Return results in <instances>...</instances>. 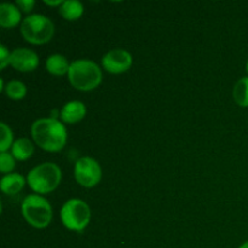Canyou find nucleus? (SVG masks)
Masks as SVG:
<instances>
[{
    "label": "nucleus",
    "instance_id": "1",
    "mask_svg": "<svg viewBox=\"0 0 248 248\" xmlns=\"http://www.w3.org/2000/svg\"><path fill=\"white\" fill-rule=\"evenodd\" d=\"M31 133L34 143L45 152H61L67 144V128L58 119H38L31 125Z\"/></svg>",
    "mask_w": 248,
    "mask_h": 248
},
{
    "label": "nucleus",
    "instance_id": "2",
    "mask_svg": "<svg viewBox=\"0 0 248 248\" xmlns=\"http://www.w3.org/2000/svg\"><path fill=\"white\" fill-rule=\"evenodd\" d=\"M68 80L74 89L82 92H89L101 85L103 74L96 62L82 58L70 63Z\"/></svg>",
    "mask_w": 248,
    "mask_h": 248
},
{
    "label": "nucleus",
    "instance_id": "3",
    "mask_svg": "<svg viewBox=\"0 0 248 248\" xmlns=\"http://www.w3.org/2000/svg\"><path fill=\"white\" fill-rule=\"evenodd\" d=\"M62 171L55 162H44L33 167L27 174V184L38 195H46L58 188Z\"/></svg>",
    "mask_w": 248,
    "mask_h": 248
},
{
    "label": "nucleus",
    "instance_id": "4",
    "mask_svg": "<svg viewBox=\"0 0 248 248\" xmlns=\"http://www.w3.org/2000/svg\"><path fill=\"white\" fill-rule=\"evenodd\" d=\"M21 208L24 220L35 229H45L52 222V207L43 195H27L22 201Z\"/></svg>",
    "mask_w": 248,
    "mask_h": 248
},
{
    "label": "nucleus",
    "instance_id": "5",
    "mask_svg": "<svg viewBox=\"0 0 248 248\" xmlns=\"http://www.w3.org/2000/svg\"><path fill=\"white\" fill-rule=\"evenodd\" d=\"M21 34L31 45H44L55 35V24L44 15H28L21 23Z\"/></svg>",
    "mask_w": 248,
    "mask_h": 248
},
{
    "label": "nucleus",
    "instance_id": "6",
    "mask_svg": "<svg viewBox=\"0 0 248 248\" xmlns=\"http://www.w3.org/2000/svg\"><path fill=\"white\" fill-rule=\"evenodd\" d=\"M61 220L67 229L82 232L91 220L90 206L81 199H70L61 208Z\"/></svg>",
    "mask_w": 248,
    "mask_h": 248
},
{
    "label": "nucleus",
    "instance_id": "7",
    "mask_svg": "<svg viewBox=\"0 0 248 248\" xmlns=\"http://www.w3.org/2000/svg\"><path fill=\"white\" fill-rule=\"evenodd\" d=\"M74 178L79 186L87 189L93 188L102 179L101 165L93 157H80L75 162Z\"/></svg>",
    "mask_w": 248,
    "mask_h": 248
},
{
    "label": "nucleus",
    "instance_id": "8",
    "mask_svg": "<svg viewBox=\"0 0 248 248\" xmlns=\"http://www.w3.org/2000/svg\"><path fill=\"white\" fill-rule=\"evenodd\" d=\"M133 58L128 51L114 48L102 57V67L110 74H123L132 67Z\"/></svg>",
    "mask_w": 248,
    "mask_h": 248
},
{
    "label": "nucleus",
    "instance_id": "9",
    "mask_svg": "<svg viewBox=\"0 0 248 248\" xmlns=\"http://www.w3.org/2000/svg\"><path fill=\"white\" fill-rule=\"evenodd\" d=\"M10 65L21 73L34 72L39 65V56L33 50L26 47L15 48L11 51Z\"/></svg>",
    "mask_w": 248,
    "mask_h": 248
},
{
    "label": "nucleus",
    "instance_id": "10",
    "mask_svg": "<svg viewBox=\"0 0 248 248\" xmlns=\"http://www.w3.org/2000/svg\"><path fill=\"white\" fill-rule=\"evenodd\" d=\"M87 109L82 102L70 101L63 106L61 109L60 116L62 123L64 124H77L81 121L86 116Z\"/></svg>",
    "mask_w": 248,
    "mask_h": 248
},
{
    "label": "nucleus",
    "instance_id": "11",
    "mask_svg": "<svg viewBox=\"0 0 248 248\" xmlns=\"http://www.w3.org/2000/svg\"><path fill=\"white\" fill-rule=\"evenodd\" d=\"M22 12L16 4L2 2L0 5V26L5 29L15 28L22 23Z\"/></svg>",
    "mask_w": 248,
    "mask_h": 248
},
{
    "label": "nucleus",
    "instance_id": "12",
    "mask_svg": "<svg viewBox=\"0 0 248 248\" xmlns=\"http://www.w3.org/2000/svg\"><path fill=\"white\" fill-rule=\"evenodd\" d=\"M27 184V178L19 173L5 174L0 181L1 191L6 195H16Z\"/></svg>",
    "mask_w": 248,
    "mask_h": 248
},
{
    "label": "nucleus",
    "instance_id": "13",
    "mask_svg": "<svg viewBox=\"0 0 248 248\" xmlns=\"http://www.w3.org/2000/svg\"><path fill=\"white\" fill-rule=\"evenodd\" d=\"M45 68L51 75L55 77H63L68 74L70 68V63L68 62L67 57L60 53H53L48 56L45 62Z\"/></svg>",
    "mask_w": 248,
    "mask_h": 248
},
{
    "label": "nucleus",
    "instance_id": "14",
    "mask_svg": "<svg viewBox=\"0 0 248 248\" xmlns=\"http://www.w3.org/2000/svg\"><path fill=\"white\" fill-rule=\"evenodd\" d=\"M34 153V144L29 138L22 137L15 140L11 148V154L17 161H26L31 159Z\"/></svg>",
    "mask_w": 248,
    "mask_h": 248
},
{
    "label": "nucleus",
    "instance_id": "15",
    "mask_svg": "<svg viewBox=\"0 0 248 248\" xmlns=\"http://www.w3.org/2000/svg\"><path fill=\"white\" fill-rule=\"evenodd\" d=\"M61 16L67 21H78L84 15V5L77 0H67L58 7Z\"/></svg>",
    "mask_w": 248,
    "mask_h": 248
},
{
    "label": "nucleus",
    "instance_id": "16",
    "mask_svg": "<svg viewBox=\"0 0 248 248\" xmlns=\"http://www.w3.org/2000/svg\"><path fill=\"white\" fill-rule=\"evenodd\" d=\"M232 97L237 106L242 108H248V77L241 78L235 84L232 90Z\"/></svg>",
    "mask_w": 248,
    "mask_h": 248
},
{
    "label": "nucleus",
    "instance_id": "17",
    "mask_svg": "<svg viewBox=\"0 0 248 248\" xmlns=\"http://www.w3.org/2000/svg\"><path fill=\"white\" fill-rule=\"evenodd\" d=\"M4 92L12 101H21L27 96V86L22 81L12 80L5 85Z\"/></svg>",
    "mask_w": 248,
    "mask_h": 248
},
{
    "label": "nucleus",
    "instance_id": "18",
    "mask_svg": "<svg viewBox=\"0 0 248 248\" xmlns=\"http://www.w3.org/2000/svg\"><path fill=\"white\" fill-rule=\"evenodd\" d=\"M0 135H1V140H0V152L7 153L14 145V133H12L10 126H7L5 123L0 124Z\"/></svg>",
    "mask_w": 248,
    "mask_h": 248
},
{
    "label": "nucleus",
    "instance_id": "19",
    "mask_svg": "<svg viewBox=\"0 0 248 248\" xmlns=\"http://www.w3.org/2000/svg\"><path fill=\"white\" fill-rule=\"evenodd\" d=\"M16 166V159L12 156L11 153H1L0 154V172L2 174L11 173Z\"/></svg>",
    "mask_w": 248,
    "mask_h": 248
},
{
    "label": "nucleus",
    "instance_id": "20",
    "mask_svg": "<svg viewBox=\"0 0 248 248\" xmlns=\"http://www.w3.org/2000/svg\"><path fill=\"white\" fill-rule=\"evenodd\" d=\"M11 52L5 45H0V69H5L10 64Z\"/></svg>",
    "mask_w": 248,
    "mask_h": 248
},
{
    "label": "nucleus",
    "instance_id": "21",
    "mask_svg": "<svg viewBox=\"0 0 248 248\" xmlns=\"http://www.w3.org/2000/svg\"><path fill=\"white\" fill-rule=\"evenodd\" d=\"M15 4L21 10V12H24V14H29L34 9V6H35L34 0H17Z\"/></svg>",
    "mask_w": 248,
    "mask_h": 248
},
{
    "label": "nucleus",
    "instance_id": "22",
    "mask_svg": "<svg viewBox=\"0 0 248 248\" xmlns=\"http://www.w3.org/2000/svg\"><path fill=\"white\" fill-rule=\"evenodd\" d=\"M44 4L47 5V6H58L60 7L61 5L63 4L62 0H55V1H50V0H44Z\"/></svg>",
    "mask_w": 248,
    "mask_h": 248
},
{
    "label": "nucleus",
    "instance_id": "23",
    "mask_svg": "<svg viewBox=\"0 0 248 248\" xmlns=\"http://www.w3.org/2000/svg\"><path fill=\"white\" fill-rule=\"evenodd\" d=\"M239 248H248V241L244 242V244H242V245H240Z\"/></svg>",
    "mask_w": 248,
    "mask_h": 248
},
{
    "label": "nucleus",
    "instance_id": "24",
    "mask_svg": "<svg viewBox=\"0 0 248 248\" xmlns=\"http://www.w3.org/2000/svg\"><path fill=\"white\" fill-rule=\"evenodd\" d=\"M246 72H247V74H248V61H247V63H246Z\"/></svg>",
    "mask_w": 248,
    "mask_h": 248
}]
</instances>
